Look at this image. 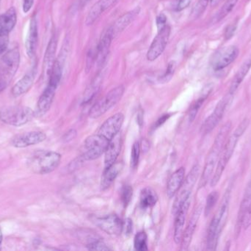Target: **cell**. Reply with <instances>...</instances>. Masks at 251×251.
I'll return each instance as SVG.
<instances>
[{"instance_id":"obj_18","label":"cell","mask_w":251,"mask_h":251,"mask_svg":"<svg viewBox=\"0 0 251 251\" xmlns=\"http://www.w3.org/2000/svg\"><path fill=\"white\" fill-rule=\"evenodd\" d=\"M202 210H203V207L200 206H198L193 212L191 218L189 221L188 225L183 233L182 239L181 241V250L186 251L190 247V243L193 240V234H194L198 223H199L201 215Z\"/></svg>"},{"instance_id":"obj_46","label":"cell","mask_w":251,"mask_h":251,"mask_svg":"<svg viewBox=\"0 0 251 251\" xmlns=\"http://www.w3.org/2000/svg\"><path fill=\"white\" fill-rule=\"evenodd\" d=\"M236 29H237V26L234 25H231L227 27L225 31V38L226 39H230L234 35Z\"/></svg>"},{"instance_id":"obj_11","label":"cell","mask_w":251,"mask_h":251,"mask_svg":"<svg viewBox=\"0 0 251 251\" xmlns=\"http://www.w3.org/2000/svg\"><path fill=\"white\" fill-rule=\"evenodd\" d=\"M171 31V28L168 25L162 29H158L157 35L153 38L146 55L149 61H154L165 51L169 41Z\"/></svg>"},{"instance_id":"obj_5","label":"cell","mask_w":251,"mask_h":251,"mask_svg":"<svg viewBox=\"0 0 251 251\" xmlns=\"http://www.w3.org/2000/svg\"><path fill=\"white\" fill-rule=\"evenodd\" d=\"M240 138V136L234 133L232 135L230 136L227 139L223 147L222 151H221L216 169L214 172L212 179H211L210 184L212 187H215L221 180L227 165L229 162L231 156L234 154V150H235Z\"/></svg>"},{"instance_id":"obj_24","label":"cell","mask_w":251,"mask_h":251,"mask_svg":"<svg viewBox=\"0 0 251 251\" xmlns=\"http://www.w3.org/2000/svg\"><path fill=\"white\" fill-rule=\"evenodd\" d=\"M17 22V14L15 7H11L0 15V36H8Z\"/></svg>"},{"instance_id":"obj_12","label":"cell","mask_w":251,"mask_h":251,"mask_svg":"<svg viewBox=\"0 0 251 251\" xmlns=\"http://www.w3.org/2000/svg\"><path fill=\"white\" fill-rule=\"evenodd\" d=\"M91 221L96 226L110 235H120L123 231L124 222L114 214L102 217H93Z\"/></svg>"},{"instance_id":"obj_31","label":"cell","mask_w":251,"mask_h":251,"mask_svg":"<svg viewBox=\"0 0 251 251\" xmlns=\"http://www.w3.org/2000/svg\"><path fill=\"white\" fill-rule=\"evenodd\" d=\"M251 205V182L248 185L246 188V193H245L244 197L242 200L241 205H240V212H239L238 219H237V225L238 228L242 226V222L245 215L247 213L248 210L250 208Z\"/></svg>"},{"instance_id":"obj_37","label":"cell","mask_w":251,"mask_h":251,"mask_svg":"<svg viewBox=\"0 0 251 251\" xmlns=\"http://www.w3.org/2000/svg\"><path fill=\"white\" fill-rule=\"evenodd\" d=\"M132 195L133 190L131 186L125 185L122 187V191H121V198H122V203L125 207H126L131 201Z\"/></svg>"},{"instance_id":"obj_34","label":"cell","mask_w":251,"mask_h":251,"mask_svg":"<svg viewBox=\"0 0 251 251\" xmlns=\"http://www.w3.org/2000/svg\"><path fill=\"white\" fill-rule=\"evenodd\" d=\"M218 198H219V194L218 192L215 191L211 193L208 195L207 199H206V206H205V215L206 217L209 216V214L212 212L213 208L216 205L218 202Z\"/></svg>"},{"instance_id":"obj_48","label":"cell","mask_w":251,"mask_h":251,"mask_svg":"<svg viewBox=\"0 0 251 251\" xmlns=\"http://www.w3.org/2000/svg\"><path fill=\"white\" fill-rule=\"evenodd\" d=\"M123 231H125L126 234H130L132 232V221L131 219H126L124 223Z\"/></svg>"},{"instance_id":"obj_49","label":"cell","mask_w":251,"mask_h":251,"mask_svg":"<svg viewBox=\"0 0 251 251\" xmlns=\"http://www.w3.org/2000/svg\"><path fill=\"white\" fill-rule=\"evenodd\" d=\"M76 132L75 130H71L69 132L66 133L65 134L64 137H63V140H64L66 142H68V141H72L76 137Z\"/></svg>"},{"instance_id":"obj_29","label":"cell","mask_w":251,"mask_h":251,"mask_svg":"<svg viewBox=\"0 0 251 251\" xmlns=\"http://www.w3.org/2000/svg\"><path fill=\"white\" fill-rule=\"evenodd\" d=\"M251 68V56L242 64L241 67L237 71V74L234 76L231 85H230L229 91L228 93L231 94H234L237 88L240 86V84L244 81L246 75L249 73Z\"/></svg>"},{"instance_id":"obj_6","label":"cell","mask_w":251,"mask_h":251,"mask_svg":"<svg viewBox=\"0 0 251 251\" xmlns=\"http://www.w3.org/2000/svg\"><path fill=\"white\" fill-rule=\"evenodd\" d=\"M125 91V88L124 85H119L110 90L103 98L93 106L90 111V117L97 119L104 115L122 100Z\"/></svg>"},{"instance_id":"obj_33","label":"cell","mask_w":251,"mask_h":251,"mask_svg":"<svg viewBox=\"0 0 251 251\" xmlns=\"http://www.w3.org/2000/svg\"><path fill=\"white\" fill-rule=\"evenodd\" d=\"M134 246L135 250L138 251H148L147 234L144 231H140L134 237Z\"/></svg>"},{"instance_id":"obj_23","label":"cell","mask_w":251,"mask_h":251,"mask_svg":"<svg viewBox=\"0 0 251 251\" xmlns=\"http://www.w3.org/2000/svg\"><path fill=\"white\" fill-rule=\"evenodd\" d=\"M122 148V136L120 133L115 136L109 143L105 152H104V167L105 168L116 163L118 157L120 154Z\"/></svg>"},{"instance_id":"obj_45","label":"cell","mask_w":251,"mask_h":251,"mask_svg":"<svg viewBox=\"0 0 251 251\" xmlns=\"http://www.w3.org/2000/svg\"><path fill=\"white\" fill-rule=\"evenodd\" d=\"M8 46V36H0V56L5 53Z\"/></svg>"},{"instance_id":"obj_28","label":"cell","mask_w":251,"mask_h":251,"mask_svg":"<svg viewBox=\"0 0 251 251\" xmlns=\"http://www.w3.org/2000/svg\"><path fill=\"white\" fill-rule=\"evenodd\" d=\"M57 38L55 35H53L49 42L46 50L44 59V69L49 75L54 62H55V54L57 51Z\"/></svg>"},{"instance_id":"obj_47","label":"cell","mask_w":251,"mask_h":251,"mask_svg":"<svg viewBox=\"0 0 251 251\" xmlns=\"http://www.w3.org/2000/svg\"><path fill=\"white\" fill-rule=\"evenodd\" d=\"M34 1H35V0H23L22 9H23L24 13H26L30 11L32 6H33Z\"/></svg>"},{"instance_id":"obj_19","label":"cell","mask_w":251,"mask_h":251,"mask_svg":"<svg viewBox=\"0 0 251 251\" xmlns=\"http://www.w3.org/2000/svg\"><path fill=\"white\" fill-rule=\"evenodd\" d=\"M36 74V67H33L26 75H24L12 88V95L14 97H19L26 94L32 88L35 82Z\"/></svg>"},{"instance_id":"obj_25","label":"cell","mask_w":251,"mask_h":251,"mask_svg":"<svg viewBox=\"0 0 251 251\" xmlns=\"http://www.w3.org/2000/svg\"><path fill=\"white\" fill-rule=\"evenodd\" d=\"M185 179V169L179 168L171 175L167 185V195L170 198L174 197L181 189Z\"/></svg>"},{"instance_id":"obj_13","label":"cell","mask_w":251,"mask_h":251,"mask_svg":"<svg viewBox=\"0 0 251 251\" xmlns=\"http://www.w3.org/2000/svg\"><path fill=\"white\" fill-rule=\"evenodd\" d=\"M240 50L236 46L231 45L218 50L211 60V66L215 71L222 70L237 59Z\"/></svg>"},{"instance_id":"obj_38","label":"cell","mask_w":251,"mask_h":251,"mask_svg":"<svg viewBox=\"0 0 251 251\" xmlns=\"http://www.w3.org/2000/svg\"><path fill=\"white\" fill-rule=\"evenodd\" d=\"M140 155V146L138 142L134 143L131 153V167L135 169L138 165Z\"/></svg>"},{"instance_id":"obj_52","label":"cell","mask_w":251,"mask_h":251,"mask_svg":"<svg viewBox=\"0 0 251 251\" xmlns=\"http://www.w3.org/2000/svg\"><path fill=\"white\" fill-rule=\"evenodd\" d=\"M3 234L1 231V227H0V251L1 250V244H2Z\"/></svg>"},{"instance_id":"obj_27","label":"cell","mask_w":251,"mask_h":251,"mask_svg":"<svg viewBox=\"0 0 251 251\" xmlns=\"http://www.w3.org/2000/svg\"><path fill=\"white\" fill-rule=\"evenodd\" d=\"M140 10V7H136L134 10H131V11L127 12L123 16L119 18V19L116 21V23L113 26H111L115 36L118 35L119 32H122L124 29H126L135 19L137 16H138Z\"/></svg>"},{"instance_id":"obj_32","label":"cell","mask_w":251,"mask_h":251,"mask_svg":"<svg viewBox=\"0 0 251 251\" xmlns=\"http://www.w3.org/2000/svg\"><path fill=\"white\" fill-rule=\"evenodd\" d=\"M238 1L239 0H227V1L224 3L223 7L220 9L218 14L215 16V22H220V21L224 19L226 16H228V15L232 11L233 9L234 8V7H235Z\"/></svg>"},{"instance_id":"obj_3","label":"cell","mask_w":251,"mask_h":251,"mask_svg":"<svg viewBox=\"0 0 251 251\" xmlns=\"http://www.w3.org/2000/svg\"><path fill=\"white\" fill-rule=\"evenodd\" d=\"M61 162V155L51 150H37L27 161L29 169L38 175H46L55 170Z\"/></svg>"},{"instance_id":"obj_40","label":"cell","mask_w":251,"mask_h":251,"mask_svg":"<svg viewBox=\"0 0 251 251\" xmlns=\"http://www.w3.org/2000/svg\"><path fill=\"white\" fill-rule=\"evenodd\" d=\"M87 249L90 251H108L110 250L107 245L104 243V242L101 240V238L99 239L97 241L91 244L88 245L86 246Z\"/></svg>"},{"instance_id":"obj_51","label":"cell","mask_w":251,"mask_h":251,"mask_svg":"<svg viewBox=\"0 0 251 251\" xmlns=\"http://www.w3.org/2000/svg\"><path fill=\"white\" fill-rule=\"evenodd\" d=\"M8 84L5 81H2V80L0 79V94L5 89L6 87L7 86Z\"/></svg>"},{"instance_id":"obj_50","label":"cell","mask_w":251,"mask_h":251,"mask_svg":"<svg viewBox=\"0 0 251 251\" xmlns=\"http://www.w3.org/2000/svg\"><path fill=\"white\" fill-rule=\"evenodd\" d=\"M170 116H170V114L163 115V116H162V117L159 118V120L156 122V127H159L160 126V125H162L165 121L168 120V119Z\"/></svg>"},{"instance_id":"obj_8","label":"cell","mask_w":251,"mask_h":251,"mask_svg":"<svg viewBox=\"0 0 251 251\" xmlns=\"http://www.w3.org/2000/svg\"><path fill=\"white\" fill-rule=\"evenodd\" d=\"M20 64V51L18 47L6 52L0 59V79L10 83Z\"/></svg>"},{"instance_id":"obj_44","label":"cell","mask_w":251,"mask_h":251,"mask_svg":"<svg viewBox=\"0 0 251 251\" xmlns=\"http://www.w3.org/2000/svg\"><path fill=\"white\" fill-rule=\"evenodd\" d=\"M156 26H157V29H162L164 27L166 26L167 24V17L163 13H161L159 16L156 17Z\"/></svg>"},{"instance_id":"obj_54","label":"cell","mask_w":251,"mask_h":251,"mask_svg":"<svg viewBox=\"0 0 251 251\" xmlns=\"http://www.w3.org/2000/svg\"><path fill=\"white\" fill-rule=\"evenodd\" d=\"M1 0H0V6H1Z\"/></svg>"},{"instance_id":"obj_26","label":"cell","mask_w":251,"mask_h":251,"mask_svg":"<svg viewBox=\"0 0 251 251\" xmlns=\"http://www.w3.org/2000/svg\"><path fill=\"white\" fill-rule=\"evenodd\" d=\"M122 169H123V164L121 162H116L109 167L105 168L101 178V190H107L114 182Z\"/></svg>"},{"instance_id":"obj_14","label":"cell","mask_w":251,"mask_h":251,"mask_svg":"<svg viewBox=\"0 0 251 251\" xmlns=\"http://www.w3.org/2000/svg\"><path fill=\"white\" fill-rule=\"evenodd\" d=\"M47 135L41 131H29L15 136L11 139V144L16 148H25L45 141Z\"/></svg>"},{"instance_id":"obj_35","label":"cell","mask_w":251,"mask_h":251,"mask_svg":"<svg viewBox=\"0 0 251 251\" xmlns=\"http://www.w3.org/2000/svg\"><path fill=\"white\" fill-rule=\"evenodd\" d=\"M208 94H204V95L201 97L192 106L190 112H189V120H190V122H193L194 119H196V115H197L199 111L200 110L203 102L205 101L206 97H207Z\"/></svg>"},{"instance_id":"obj_17","label":"cell","mask_w":251,"mask_h":251,"mask_svg":"<svg viewBox=\"0 0 251 251\" xmlns=\"http://www.w3.org/2000/svg\"><path fill=\"white\" fill-rule=\"evenodd\" d=\"M191 198H187L181 205L178 212L176 214L175 223H174V241L176 244L181 243L183 233L184 231V224L187 218V212L190 206Z\"/></svg>"},{"instance_id":"obj_16","label":"cell","mask_w":251,"mask_h":251,"mask_svg":"<svg viewBox=\"0 0 251 251\" xmlns=\"http://www.w3.org/2000/svg\"><path fill=\"white\" fill-rule=\"evenodd\" d=\"M125 120L123 113H117L107 119L100 127L97 132L111 140L115 136L117 135L122 128Z\"/></svg>"},{"instance_id":"obj_39","label":"cell","mask_w":251,"mask_h":251,"mask_svg":"<svg viewBox=\"0 0 251 251\" xmlns=\"http://www.w3.org/2000/svg\"><path fill=\"white\" fill-rule=\"evenodd\" d=\"M176 70V63L174 61L170 62L167 66L166 70H165V73L163 74L162 76L159 78V82L165 84V83L168 82L174 76V72Z\"/></svg>"},{"instance_id":"obj_9","label":"cell","mask_w":251,"mask_h":251,"mask_svg":"<svg viewBox=\"0 0 251 251\" xmlns=\"http://www.w3.org/2000/svg\"><path fill=\"white\" fill-rule=\"evenodd\" d=\"M233 96L234 94L228 93V94H226L224 98L220 100L212 114L207 117L202 125L201 132L203 135H207L216 128L217 125L224 117L226 111L232 102Z\"/></svg>"},{"instance_id":"obj_36","label":"cell","mask_w":251,"mask_h":251,"mask_svg":"<svg viewBox=\"0 0 251 251\" xmlns=\"http://www.w3.org/2000/svg\"><path fill=\"white\" fill-rule=\"evenodd\" d=\"M209 2V0H199L192 10L191 17L196 19L201 16L204 10H206Z\"/></svg>"},{"instance_id":"obj_53","label":"cell","mask_w":251,"mask_h":251,"mask_svg":"<svg viewBox=\"0 0 251 251\" xmlns=\"http://www.w3.org/2000/svg\"><path fill=\"white\" fill-rule=\"evenodd\" d=\"M220 1L221 0H209V2H210L211 5L215 6L218 4Z\"/></svg>"},{"instance_id":"obj_20","label":"cell","mask_w":251,"mask_h":251,"mask_svg":"<svg viewBox=\"0 0 251 251\" xmlns=\"http://www.w3.org/2000/svg\"><path fill=\"white\" fill-rule=\"evenodd\" d=\"M118 0H99L91 7L85 19V23L87 26H91L98 20L99 18L106 11L114 5Z\"/></svg>"},{"instance_id":"obj_22","label":"cell","mask_w":251,"mask_h":251,"mask_svg":"<svg viewBox=\"0 0 251 251\" xmlns=\"http://www.w3.org/2000/svg\"><path fill=\"white\" fill-rule=\"evenodd\" d=\"M38 41V23L35 16L31 18L29 22V31L26 39V52L28 57L34 59L36 53L37 46Z\"/></svg>"},{"instance_id":"obj_42","label":"cell","mask_w":251,"mask_h":251,"mask_svg":"<svg viewBox=\"0 0 251 251\" xmlns=\"http://www.w3.org/2000/svg\"><path fill=\"white\" fill-rule=\"evenodd\" d=\"M249 124H250V120L248 118H245L240 122V125L237 126V128H236L234 133H235L236 134L241 137L244 134V133L246 132V130H247L248 127L249 126Z\"/></svg>"},{"instance_id":"obj_41","label":"cell","mask_w":251,"mask_h":251,"mask_svg":"<svg viewBox=\"0 0 251 251\" xmlns=\"http://www.w3.org/2000/svg\"><path fill=\"white\" fill-rule=\"evenodd\" d=\"M192 0H176L173 5L174 11L180 12L189 7Z\"/></svg>"},{"instance_id":"obj_21","label":"cell","mask_w":251,"mask_h":251,"mask_svg":"<svg viewBox=\"0 0 251 251\" xmlns=\"http://www.w3.org/2000/svg\"><path fill=\"white\" fill-rule=\"evenodd\" d=\"M57 88V87L51 84H47L37 103L36 113L38 116H43L50 110L52 105Z\"/></svg>"},{"instance_id":"obj_2","label":"cell","mask_w":251,"mask_h":251,"mask_svg":"<svg viewBox=\"0 0 251 251\" xmlns=\"http://www.w3.org/2000/svg\"><path fill=\"white\" fill-rule=\"evenodd\" d=\"M231 193V188L229 187L227 189L226 192L224 194L219 209L211 221L209 229H208L207 240H206V250L207 251L216 250L221 232L228 219Z\"/></svg>"},{"instance_id":"obj_15","label":"cell","mask_w":251,"mask_h":251,"mask_svg":"<svg viewBox=\"0 0 251 251\" xmlns=\"http://www.w3.org/2000/svg\"><path fill=\"white\" fill-rule=\"evenodd\" d=\"M114 38V33H113L111 27L106 29L101 35L100 42H99L98 45L96 48V51H97L96 63L98 64V66H101L104 65V62H105L106 59L108 56L112 41H113Z\"/></svg>"},{"instance_id":"obj_30","label":"cell","mask_w":251,"mask_h":251,"mask_svg":"<svg viewBox=\"0 0 251 251\" xmlns=\"http://www.w3.org/2000/svg\"><path fill=\"white\" fill-rule=\"evenodd\" d=\"M157 202L156 193L150 188H145L140 194V206L142 209H146L153 207Z\"/></svg>"},{"instance_id":"obj_1","label":"cell","mask_w":251,"mask_h":251,"mask_svg":"<svg viewBox=\"0 0 251 251\" xmlns=\"http://www.w3.org/2000/svg\"><path fill=\"white\" fill-rule=\"evenodd\" d=\"M231 126H232L231 122L230 121L227 122L226 123L224 124V126L221 128L217 135L215 141L212 144V148L209 150L207 157H206V163H205L204 168L202 172L201 178L199 181V188L205 187L210 181V179H212L211 178L215 172V169L216 167L217 163L219 160L223 147H224V144L228 139V134L231 131Z\"/></svg>"},{"instance_id":"obj_7","label":"cell","mask_w":251,"mask_h":251,"mask_svg":"<svg viewBox=\"0 0 251 251\" xmlns=\"http://www.w3.org/2000/svg\"><path fill=\"white\" fill-rule=\"evenodd\" d=\"M110 140L98 132L90 136L84 143V150L81 159L93 161L104 154Z\"/></svg>"},{"instance_id":"obj_10","label":"cell","mask_w":251,"mask_h":251,"mask_svg":"<svg viewBox=\"0 0 251 251\" xmlns=\"http://www.w3.org/2000/svg\"><path fill=\"white\" fill-rule=\"evenodd\" d=\"M199 172H200V166L198 165H195L192 168L187 178L184 179V183L180 189L181 191L178 193V196L174 201V206H173V215H175L176 214L182 203L191 195L192 190L199 178Z\"/></svg>"},{"instance_id":"obj_4","label":"cell","mask_w":251,"mask_h":251,"mask_svg":"<svg viewBox=\"0 0 251 251\" xmlns=\"http://www.w3.org/2000/svg\"><path fill=\"white\" fill-rule=\"evenodd\" d=\"M35 113L26 106H7L0 110V120L11 126L26 125L33 119Z\"/></svg>"},{"instance_id":"obj_43","label":"cell","mask_w":251,"mask_h":251,"mask_svg":"<svg viewBox=\"0 0 251 251\" xmlns=\"http://www.w3.org/2000/svg\"><path fill=\"white\" fill-rule=\"evenodd\" d=\"M251 225V205L249 210H248L247 213L245 215L244 218H243V222H242V227L247 229L250 227Z\"/></svg>"}]
</instances>
